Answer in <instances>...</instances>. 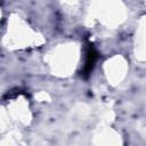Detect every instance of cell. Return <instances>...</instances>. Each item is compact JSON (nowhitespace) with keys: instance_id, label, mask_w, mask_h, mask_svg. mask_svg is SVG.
Returning <instances> with one entry per match:
<instances>
[{"instance_id":"6da1fadb","label":"cell","mask_w":146,"mask_h":146,"mask_svg":"<svg viewBox=\"0 0 146 146\" xmlns=\"http://www.w3.org/2000/svg\"><path fill=\"white\" fill-rule=\"evenodd\" d=\"M86 55H87V58H86V64H84V67H83V75L88 76V74L91 72V70L94 67V64L97 59V51L95 50L94 47L89 46Z\"/></svg>"}]
</instances>
